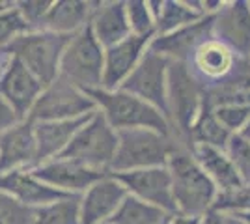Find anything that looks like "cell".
I'll return each instance as SVG.
<instances>
[{"label": "cell", "mask_w": 250, "mask_h": 224, "mask_svg": "<svg viewBox=\"0 0 250 224\" xmlns=\"http://www.w3.org/2000/svg\"><path fill=\"white\" fill-rule=\"evenodd\" d=\"M36 209L15 202L8 194L0 192V224H34Z\"/></svg>", "instance_id": "1f68e13d"}, {"label": "cell", "mask_w": 250, "mask_h": 224, "mask_svg": "<svg viewBox=\"0 0 250 224\" xmlns=\"http://www.w3.org/2000/svg\"><path fill=\"white\" fill-rule=\"evenodd\" d=\"M10 60H11L10 53H8L6 49H0V79H2V75L6 71L8 64H10Z\"/></svg>", "instance_id": "74e56055"}, {"label": "cell", "mask_w": 250, "mask_h": 224, "mask_svg": "<svg viewBox=\"0 0 250 224\" xmlns=\"http://www.w3.org/2000/svg\"><path fill=\"white\" fill-rule=\"evenodd\" d=\"M206 17L202 0H163L157 15L155 36H167Z\"/></svg>", "instance_id": "cb8c5ba5"}, {"label": "cell", "mask_w": 250, "mask_h": 224, "mask_svg": "<svg viewBox=\"0 0 250 224\" xmlns=\"http://www.w3.org/2000/svg\"><path fill=\"white\" fill-rule=\"evenodd\" d=\"M168 65L170 60L153 53L147 49L140 64L135 67V71L125 79V82L120 86L131 96L138 97L142 101L149 103L151 107L161 110L168 120V99H167V84H168Z\"/></svg>", "instance_id": "9c48e42d"}, {"label": "cell", "mask_w": 250, "mask_h": 224, "mask_svg": "<svg viewBox=\"0 0 250 224\" xmlns=\"http://www.w3.org/2000/svg\"><path fill=\"white\" fill-rule=\"evenodd\" d=\"M36 166L34 123L24 120L0 135V174L32 170Z\"/></svg>", "instance_id": "ac0fdd59"}, {"label": "cell", "mask_w": 250, "mask_h": 224, "mask_svg": "<svg viewBox=\"0 0 250 224\" xmlns=\"http://www.w3.org/2000/svg\"><path fill=\"white\" fill-rule=\"evenodd\" d=\"M90 28L103 49H110L131 36L125 2H97Z\"/></svg>", "instance_id": "44dd1931"}, {"label": "cell", "mask_w": 250, "mask_h": 224, "mask_svg": "<svg viewBox=\"0 0 250 224\" xmlns=\"http://www.w3.org/2000/svg\"><path fill=\"white\" fill-rule=\"evenodd\" d=\"M170 217L167 211L127 194L108 224H167Z\"/></svg>", "instance_id": "484cf974"}, {"label": "cell", "mask_w": 250, "mask_h": 224, "mask_svg": "<svg viewBox=\"0 0 250 224\" xmlns=\"http://www.w3.org/2000/svg\"><path fill=\"white\" fill-rule=\"evenodd\" d=\"M106 224H108V223H106Z\"/></svg>", "instance_id": "7bdbcfd3"}, {"label": "cell", "mask_w": 250, "mask_h": 224, "mask_svg": "<svg viewBox=\"0 0 250 224\" xmlns=\"http://www.w3.org/2000/svg\"><path fill=\"white\" fill-rule=\"evenodd\" d=\"M28 32H32L30 26L22 19L17 4L6 2V6L0 10V49H6L17 38Z\"/></svg>", "instance_id": "83f0119b"}, {"label": "cell", "mask_w": 250, "mask_h": 224, "mask_svg": "<svg viewBox=\"0 0 250 224\" xmlns=\"http://www.w3.org/2000/svg\"><path fill=\"white\" fill-rule=\"evenodd\" d=\"M103 71L104 49L88 24L67 43L60 62V77L83 92H92L103 88Z\"/></svg>", "instance_id": "8992f818"}, {"label": "cell", "mask_w": 250, "mask_h": 224, "mask_svg": "<svg viewBox=\"0 0 250 224\" xmlns=\"http://www.w3.org/2000/svg\"><path fill=\"white\" fill-rule=\"evenodd\" d=\"M237 135H239L241 139H245V140H247V142H250V118H249V122L245 123V127L241 129V131H239V133H237Z\"/></svg>", "instance_id": "f35d334b"}, {"label": "cell", "mask_w": 250, "mask_h": 224, "mask_svg": "<svg viewBox=\"0 0 250 224\" xmlns=\"http://www.w3.org/2000/svg\"><path fill=\"white\" fill-rule=\"evenodd\" d=\"M112 176L124 185L129 194L167 211L168 215H176V204L172 196V178L168 166L120 172Z\"/></svg>", "instance_id": "30bf717a"}, {"label": "cell", "mask_w": 250, "mask_h": 224, "mask_svg": "<svg viewBox=\"0 0 250 224\" xmlns=\"http://www.w3.org/2000/svg\"><path fill=\"white\" fill-rule=\"evenodd\" d=\"M32 174L52 189H58L71 196H81L95 182L108 176L104 172L92 170L77 161L63 159V157H56L49 163H43L40 166L32 168Z\"/></svg>", "instance_id": "8fae6325"}, {"label": "cell", "mask_w": 250, "mask_h": 224, "mask_svg": "<svg viewBox=\"0 0 250 224\" xmlns=\"http://www.w3.org/2000/svg\"><path fill=\"white\" fill-rule=\"evenodd\" d=\"M174 137L153 129H125L118 131V149L110 174L167 166L176 149Z\"/></svg>", "instance_id": "3957f363"}, {"label": "cell", "mask_w": 250, "mask_h": 224, "mask_svg": "<svg viewBox=\"0 0 250 224\" xmlns=\"http://www.w3.org/2000/svg\"><path fill=\"white\" fill-rule=\"evenodd\" d=\"M129 192L112 174L95 182L88 191L81 194L79 217L81 224H106L118 211L120 204Z\"/></svg>", "instance_id": "4fadbf2b"}, {"label": "cell", "mask_w": 250, "mask_h": 224, "mask_svg": "<svg viewBox=\"0 0 250 224\" xmlns=\"http://www.w3.org/2000/svg\"><path fill=\"white\" fill-rule=\"evenodd\" d=\"M213 19H215V15H206L198 22L188 24L181 30H176L167 36H155L149 49L172 62L187 64L188 58L202 43L215 38L213 36Z\"/></svg>", "instance_id": "2e32d148"}, {"label": "cell", "mask_w": 250, "mask_h": 224, "mask_svg": "<svg viewBox=\"0 0 250 224\" xmlns=\"http://www.w3.org/2000/svg\"><path fill=\"white\" fill-rule=\"evenodd\" d=\"M94 99L79 90L77 86L58 77L52 84L42 92L30 110L28 122H62V120H77L95 112Z\"/></svg>", "instance_id": "ba28073f"}, {"label": "cell", "mask_w": 250, "mask_h": 224, "mask_svg": "<svg viewBox=\"0 0 250 224\" xmlns=\"http://www.w3.org/2000/svg\"><path fill=\"white\" fill-rule=\"evenodd\" d=\"M79 204L81 196H69L38 207L34 213V224H81Z\"/></svg>", "instance_id": "4316f807"}, {"label": "cell", "mask_w": 250, "mask_h": 224, "mask_svg": "<svg viewBox=\"0 0 250 224\" xmlns=\"http://www.w3.org/2000/svg\"><path fill=\"white\" fill-rule=\"evenodd\" d=\"M231 219H235V221H239V223H243V224H250V213L235 215V217H231Z\"/></svg>", "instance_id": "ab89813d"}, {"label": "cell", "mask_w": 250, "mask_h": 224, "mask_svg": "<svg viewBox=\"0 0 250 224\" xmlns=\"http://www.w3.org/2000/svg\"><path fill=\"white\" fill-rule=\"evenodd\" d=\"M92 114L84 118H77V120H62V122H36L34 123L36 166L60 157L63 149L69 146V142L79 133V129L90 120Z\"/></svg>", "instance_id": "d6986e66"}, {"label": "cell", "mask_w": 250, "mask_h": 224, "mask_svg": "<svg viewBox=\"0 0 250 224\" xmlns=\"http://www.w3.org/2000/svg\"><path fill=\"white\" fill-rule=\"evenodd\" d=\"M0 192L8 194L15 202L32 209H38L47 204L71 196L58 189H52L42 180H38L32 170H13L8 174H0Z\"/></svg>", "instance_id": "e0dca14e"}, {"label": "cell", "mask_w": 250, "mask_h": 224, "mask_svg": "<svg viewBox=\"0 0 250 224\" xmlns=\"http://www.w3.org/2000/svg\"><path fill=\"white\" fill-rule=\"evenodd\" d=\"M167 166L172 178V196L176 204V213L198 219L211 213L219 189L208 178V174L200 168V164L190 153V148L177 146L170 155Z\"/></svg>", "instance_id": "6da1fadb"}, {"label": "cell", "mask_w": 250, "mask_h": 224, "mask_svg": "<svg viewBox=\"0 0 250 224\" xmlns=\"http://www.w3.org/2000/svg\"><path fill=\"white\" fill-rule=\"evenodd\" d=\"M204 84L196 79L185 62H172L168 65V122L172 131L188 140V133L204 107Z\"/></svg>", "instance_id": "5b68a950"}, {"label": "cell", "mask_w": 250, "mask_h": 224, "mask_svg": "<svg viewBox=\"0 0 250 224\" xmlns=\"http://www.w3.org/2000/svg\"><path fill=\"white\" fill-rule=\"evenodd\" d=\"M4 6H6V2H0V10H2V8H4Z\"/></svg>", "instance_id": "60d3db41"}, {"label": "cell", "mask_w": 250, "mask_h": 224, "mask_svg": "<svg viewBox=\"0 0 250 224\" xmlns=\"http://www.w3.org/2000/svg\"><path fill=\"white\" fill-rule=\"evenodd\" d=\"M190 153L200 164V168L208 174V178L215 183V187L219 191L237 189L245 183L239 170L235 168L233 161L229 159L228 151L204 146V144H192Z\"/></svg>", "instance_id": "603a6c76"}, {"label": "cell", "mask_w": 250, "mask_h": 224, "mask_svg": "<svg viewBox=\"0 0 250 224\" xmlns=\"http://www.w3.org/2000/svg\"><path fill=\"white\" fill-rule=\"evenodd\" d=\"M19 122H22L21 118L17 116V112L11 108V105L0 96V135L8 129L15 127Z\"/></svg>", "instance_id": "e575fe53"}, {"label": "cell", "mask_w": 250, "mask_h": 224, "mask_svg": "<svg viewBox=\"0 0 250 224\" xmlns=\"http://www.w3.org/2000/svg\"><path fill=\"white\" fill-rule=\"evenodd\" d=\"M118 149V131L110 127L104 116L95 110L90 120L79 129V133L63 149L60 157L81 163L97 172L110 174V166Z\"/></svg>", "instance_id": "52a82bcc"}, {"label": "cell", "mask_w": 250, "mask_h": 224, "mask_svg": "<svg viewBox=\"0 0 250 224\" xmlns=\"http://www.w3.org/2000/svg\"><path fill=\"white\" fill-rule=\"evenodd\" d=\"M211 108L217 120L231 135H237L250 118V103H243V101H228V103H220Z\"/></svg>", "instance_id": "4dcf8cb0"}, {"label": "cell", "mask_w": 250, "mask_h": 224, "mask_svg": "<svg viewBox=\"0 0 250 224\" xmlns=\"http://www.w3.org/2000/svg\"><path fill=\"white\" fill-rule=\"evenodd\" d=\"M95 8L97 2H84V0L52 2V8L43 22L42 30L62 36H75L90 24Z\"/></svg>", "instance_id": "7402d4cb"}, {"label": "cell", "mask_w": 250, "mask_h": 224, "mask_svg": "<svg viewBox=\"0 0 250 224\" xmlns=\"http://www.w3.org/2000/svg\"><path fill=\"white\" fill-rule=\"evenodd\" d=\"M226 151H228L229 159L233 161L235 168L239 170L243 182L250 183V142L241 139L239 135H233Z\"/></svg>", "instance_id": "836d02e7"}, {"label": "cell", "mask_w": 250, "mask_h": 224, "mask_svg": "<svg viewBox=\"0 0 250 224\" xmlns=\"http://www.w3.org/2000/svg\"><path fill=\"white\" fill-rule=\"evenodd\" d=\"M213 36L233 51L235 56L250 58V2L233 0L215 13Z\"/></svg>", "instance_id": "7c38bea8"}, {"label": "cell", "mask_w": 250, "mask_h": 224, "mask_svg": "<svg viewBox=\"0 0 250 224\" xmlns=\"http://www.w3.org/2000/svg\"><path fill=\"white\" fill-rule=\"evenodd\" d=\"M125 11H127V21L133 36L155 38V17L151 13L149 2H144V0L125 2Z\"/></svg>", "instance_id": "f546056e"}, {"label": "cell", "mask_w": 250, "mask_h": 224, "mask_svg": "<svg viewBox=\"0 0 250 224\" xmlns=\"http://www.w3.org/2000/svg\"><path fill=\"white\" fill-rule=\"evenodd\" d=\"M202 223V219H198V217H187V215H172L170 219H168L167 224H200Z\"/></svg>", "instance_id": "d590c367"}, {"label": "cell", "mask_w": 250, "mask_h": 224, "mask_svg": "<svg viewBox=\"0 0 250 224\" xmlns=\"http://www.w3.org/2000/svg\"><path fill=\"white\" fill-rule=\"evenodd\" d=\"M249 60H250V58H249Z\"/></svg>", "instance_id": "b9f144b4"}, {"label": "cell", "mask_w": 250, "mask_h": 224, "mask_svg": "<svg viewBox=\"0 0 250 224\" xmlns=\"http://www.w3.org/2000/svg\"><path fill=\"white\" fill-rule=\"evenodd\" d=\"M71 38L73 36L34 30L17 38L6 47V51L47 88L60 77V62Z\"/></svg>", "instance_id": "277c9868"}, {"label": "cell", "mask_w": 250, "mask_h": 224, "mask_svg": "<svg viewBox=\"0 0 250 224\" xmlns=\"http://www.w3.org/2000/svg\"><path fill=\"white\" fill-rule=\"evenodd\" d=\"M237 58L231 49H228L224 43L219 40L211 38L208 41H204L198 49L192 53L188 58L187 65L190 71L196 75L200 82L204 81H213V82H220L224 79H228L231 71L237 65Z\"/></svg>", "instance_id": "ffe728a7"}, {"label": "cell", "mask_w": 250, "mask_h": 224, "mask_svg": "<svg viewBox=\"0 0 250 224\" xmlns=\"http://www.w3.org/2000/svg\"><path fill=\"white\" fill-rule=\"evenodd\" d=\"M21 11L22 19L30 26V30H42L43 22L47 19L49 11L52 8V2L49 0H26V2H15Z\"/></svg>", "instance_id": "d6a6232c"}, {"label": "cell", "mask_w": 250, "mask_h": 224, "mask_svg": "<svg viewBox=\"0 0 250 224\" xmlns=\"http://www.w3.org/2000/svg\"><path fill=\"white\" fill-rule=\"evenodd\" d=\"M200 224H226V217L211 211V213H208L206 217H202V223Z\"/></svg>", "instance_id": "8d00e7d4"}, {"label": "cell", "mask_w": 250, "mask_h": 224, "mask_svg": "<svg viewBox=\"0 0 250 224\" xmlns=\"http://www.w3.org/2000/svg\"><path fill=\"white\" fill-rule=\"evenodd\" d=\"M43 90L45 86L19 60L11 58L0 79V96L10 103L22 122L28 120L30 110L40 99Z\"/></svg>", "instance_id": "9a60e30c"}, {"label": "cell", "mask_w": 250, "mask_h": 224, "mask_svg": "<svg viewBox=\"0 0 250 224\" xmlns=\"http://www.w3.org/2000/svg\"><path fill=\"white\" fill-rule=\"evenodd\" d=\"M94 99L97 110L104 116V120L110 123V127L116 131L125 129H153L163 135L174 137L172 125L167 116L151 107L149 103L138 99V97L127 94L124 90H92L84 92Z\"/></svg>", "instance_id": "7a4b0ae2"}, {"label": "cell", "mask_w": 250, "mask_h": 224, "mask_svg": "<svg viewBox=\"0 0 250 224\" xmlns=\"http://www.w3.org/2000/svg\"><path fill=\"white\" fill-rule=\"evenodd\" d=\"M231 137L233 135L217 120L213 108L206 103V97H204V107H202L198 118L194 120L190 133H188L190 146L192 144H204V146H211V148H219L226 151Z\"/></svg>", "instance_id": "d4e9b609"}, {"label": "cell", "mask_w": 250, "mask_h": 224, "mask_svg": "<svg viewBox=\"0 0 250 224\" xmlns=\"http://www.w3.org/2000/svg\"><path fill=\"white\" fill-rule=\"evenodd\" d=\"M153 38L149 36H129L118 45L104 49L103 90H118L125 79L135 71L140 60L147 53Z\"/></svg>", "instance_id": "5bb4252c"}, {"label": "cell", "mask_w": 250, "mask_h": 224, "mask_svg": "<svg viewBox=\"0 0 250 224\" xmlns=\"http://www.w3.org/2000/svg\"><path fill=\"white\" fill-rule=\"evenodd\" d=\"M213 211L224 217L250 213V183H243L237 189L219 191L217 200L213 204Z\"/></svg>", "instance_id": "f1b7e54d"}]
</instances>
